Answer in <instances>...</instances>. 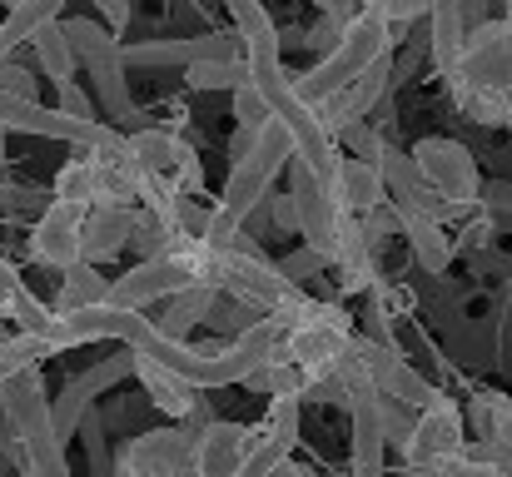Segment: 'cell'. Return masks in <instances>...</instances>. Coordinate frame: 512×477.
I'll use <instances>...</instances> for the list:
<instances>
[{"mask_svg":"<svg viewBox=\"0 0 512 477\" xmlns=\"http://www.w3.org/2000/svg\"><path fill=\"white\" fill-rule=\"evenodd\" d=\"M448 90L468 120L512 130V20H483L468 30Z\"/></svg>","mask_w":512,"mask_h":477,"instance_id":"6da1fadb","label":"cell"},{"mask_svg":"<svg viewBox=\"0 0 512 477\" xmlns=\"http://www.w3.org/2000/svg\"><path fill=\"white\" fill-rule=\"evenodd\" d=\"M383 55H393V30L363 5L348 25H343L339 45L309 70V75H289L294 80V90H299V100L304 105H324L329 95H339L348 80H358L373 60H383Z\"/></svg>","mask_w":512,"mask_h":477,"instance_id":"7a4b0ae2","label":"cell"},{"mask_svg":"<svg viewBox=\"0 0 512 477\" xmlns=\"http://www.w3.org/2000/svg\"><path fill=\"white\" fill-rule=\"evenodd\" d=\"M65 35L75 45V60L80 70L90 75L95 95H100V110L110 115L105 125H130L135 120V95H130V80H125V55H120V40L95 25V20H65Z\"/></svg>","mask_w":512,"mask_h":477,"instance_id":"3957f363","label":"cell"},{"mask_svg":"<svg viewBox=\"0 0 512 477\" xmlns=\"http://www.w3.org/2000/svg\"><path fill=\"white\" fill-rule=\"evenodd\" d=\"M289 159H294V140H289V130H284L279 120H269L264 130H254L249 155L229 164V184H224L219 209L234 214L239 224H249V214L269 199V184L289 169Z\"/></svg>","mask_w":512,"mask_h":477,"instance_id":"277c9868","label":"cell"},{"mask_svg":"<svg viewBox=\"0 0 512 477\" xmlns=\"http://www.w3.org/2000/svg\"><path fill=\"white\" fill-rule=\"evenodd\" d=\"M413 164H418V174H423V184L453 209V214H473V209H483V174H478V159L468 145H458V140H448V135H433V140H418L413 150Z\"/></svg>","mask_w":512,"mask_h":477,"instance_id":"5b68a950","label":"cell"},{"mask_svg":"<svg viewBox=\"0 0 512 477\" xmlns=\"http://www.w3.org/2000/svg\"><path fill=\"white\" fill-rule=\"evenodd\" d=\"M279 348H284V358L304 378H324V373H334L343 358L353 353V323H348V314H343L339 304H324L319 318L279 333Z\"/></svg>","mask_w":512,"mask_h":477,"instance_id":"8992f818","label":"cell"},{"mask_svg":"<svg viewBox=\"0 0 512 477\" xmlns=\"http://www.w3.org/2000/svg\"><path fill=\"white\" fill-rule=\"evenodd\" d=\"M130 155L145 179L165 184L170 194H199V184H204V164L174 130H160V125L130 130Z\"/></svg>","mask_w":512,"mask_h":477,"instance_id":"52a82bcc","label":"cell"},{"mask_svg":"<svg viewBox=\"0 0 512 477\" xmlns=\"http://www.w3.org/2000/svg\"><path fill=\"white\" fill-rule=\"evenodd\" d=\"M403 453H408V468H413V473H423V468L438 463V458H458V453H468V423H463V408H458L448 393H433V403L413 413V433H408Z\"/></svg>","mask_w":512,"mask_h":477,"instance_id":"ba28073f","label":"cell"},{"mask_svg":"<svg viewBox=\"0 0 512 477\" xmlns=\"http://www.w3.org/2000/svg\"><path fill=\"white\" fill-rule=\"evenodd\" d=\"M289 199H294V214H299V234H304V249H314L324 264H334V249H339V219L343 209L334 204L329 184H319L299 159H289Z\"/></svg>","mask_w":512,"mask_h":477,"instance_id":"9c48e42d","label":"cell"},{"mask_svg":"<svg viewBox=\"0 0 512 477\" xmlns=\"http://www.w3.org/2000/svg\"><path fill=\"white\" fill-rule=\"evenodd\" d=\"M353 358L368 368V378H373V393H383V398H393V403H403L408 413H418V408H428L433 403V383L393 348V343H378V338H353Z\"/></svg>","mask_w":512,"mask_h":477,"instance_id":"30bf717a","label":"cell"},{"mask_svg":"<svg viewBox=\"0 0 512 477\" xmlns=\"http://www.w3.org/2000/svg\"><path fill=\"white\" fill-rule=\"evenodd\" d=\"M130 373H135V358H130V353H120V358H100V363H90L85 373H75V378L60 388V398L50 403V428H55V438L70 443V438L80 433V423L90 418L95 398H100L105 388H115L120 378H130Z\"/></svg>","mask_w":512,"mask_h":477,"instance_id":"8fae6325","label":"cell"},{"mask_svg":"<svg viewBox=\"0 0 512 477\" xmlns=\"http://www.w3.org/2000/svg\"><path fill=\"white\" fill-rule=\"evenodd\" d=\"M189 468H194V428L184 423L135 438L115 458V477H184Z\"/></svg>","mask_w":512,"mask_h":477,"instance_id":"7c38bea8","label":"cell"},{"mask_svg":"<svg viewBox=\"0 0 512 477\" xmlns=\"http://www.w3.org/2000/svg\"><path fill=\"white\" fill-rule=\"evenodd\" d=\"M393 95V55H383V60H373L358 80H348L339 95H329L324 105H314L319 110V120H324V130L329 135H339L343 125H353V120H368L383 100Z\"/></svg>","mask_w":512,"mask_h":477,"instance_id":"4fadbf2b","label":"cell"},{"mask_svg":"<svg viewBox=\"0 0 512 477\" xmlns=\"http://www.w3.org/2000/svg\"><path fill=\"white\" fill-rule=\"evenodd\" d=\"M125 70L145 65V70H165V65H194V60H239L244 40L239 35H194V40H145V45H120Z\"/></svg>","mask_w":512,"mask_h":477,"instance_id":"5bb4252c","label":"cell"},{"mask_svg":"<svg viewBox=\"0 0 512 477\" xmlns=\"http://www.w3.org/2000/svg\"><path fill=\"white\" fill-rule=\"evenodd\" d=\"M80 224H85V209L50 199L45 214L35 219V229H30V259L45 264V269H60V274L70 264H80Z\"/></svg>","mask_w":512,"mask_h":477,"instance_id":"9a60e30c","label":"cell"},{"mask_svg":"<svg viewBox=\"0 0 512 477\" xmlns=\"http://www.w3.org/2000/svg\"><path fill=\"white\" fill-rule=\"evenodd\" d=\"M378 174H383V194H388V204L398 209V214H428V219H453V209L423 184V174H418V164L408 150H383L378 155Z\"/></svg>","mask_w":512,"mask_h":477,"instance_id":"2e32d148","label":"cell"},{"mask_svg":"<svg viewBox=\"0 0 512 477\" xmlns=\"http://www.w3.org/2000/svg\"><path fill=\"white\" fill-rule=\"evenodd\" d=\"M254 448V428L244 423H204L194 433V477H239Z\"/></svg>","mask_w":512,"mask_h":477,"instance_id":"e0dca14e","label":"cell"},{"mask_svg":"<svg viewBox=\"0 0 512 477\" xmlns=\"http://www.w3.org/2000/svg\"><path fill=\"white\" fill-rule=\"evenodd\" d=\"M130 229H135V209L130 204H90L85 224H80V264H105L115 254L130 249Z\"/></svg>","mask_w":512,"mask_h":477,"instance_id":"ac0fdd59","label":"cell"},{"mask_svg":"<svg viewBox=\"0 0 512 477\" xmlns=\"http://www.w3.org/2000/svg\"><path fill=\"white\" fill-rule=\"evenodd\" d=\"M135 358V378H140V388L150 393V403L165 413V418H174V423H184L189 413H194V403L204 398L189 378H179L174 368H165V363H155V358H140V353H130Z\"/></svg>","mask_w":512,"mask_h":477,"instance_id":"d6986e66","label":"cell"},{"mask_svg":"<svg viewBox=\"0 0 512 477\" xmlns=\"http://www.w3.org/2000/svg\"><path fill=\"white\" fill-rule=\"evenodd\" d=\"M329 194H334V204H339V209H348L353 219H363L368 209L388 204L378 164H368V159H348V155H339V169H334Z\"/></svg>","mask_w":512,"mask_h":477,"instance_id":"ffe728a7","label":"cell"},{"mask_svg":"<svg viewBox=\"0 0 512 477\" xmlns=\"http://www.w3.org/2000/svg\"><path fill=\"white\" fill-rule=\"evenodd\" d=\"M398 219H403V239H408L413 259H418L433 279H443L448 264H453V239H448V229H443L438 219H428V214H398Z\"/></svg>","mask_w":512,"mask_h":477,"instance_id":"44dd1931","label":"cell"},{"mask_svg":"<svg viewBox=\"0 0 512 477\" xmlns=\"http://www.w3.org/2000/svg\"><path fill=\"white\" fill-rule=\"evenodd\" d=\"M110 299V279L95 269V264H70L60 274V289H55V314H85V309H100Z\"/></svg>","mask_w":512,"mask_h":477,"instance_id":"7402d4cb","label":"cell"},{"mask_svg":"<svg viewBox=\"0 0 512 477\" xmlns=\"http://www.w3.org/2000/svg\"><path fill=\"white\" fill-rule=\"evenodd\" d=\"M30 50H35V65H40V75H45L50 85H65V80H75L80 60H75V45H70V35H65V20H50V25H40V30L30 35Z\"/></svg>","mask_w":512,"mask_h":477,"instance_id":"603a6c76","label":"cell"},{"mask_svg":"<svg viewBox=\"0 0 512 477\" xmlns=\"http://www.w3.org/2000/svg\"><path fill=\"white\" fill-rule=\"evenodd\" d=\"M55 199L60 204H75V209H90L105 199V169L95 155H80V159H65L60 174H55Z\"/></svg>","mask_w":512,"mask_h":477,"instance_id":"cb8c5ba5","label":"cell"},{"mask_svg":"<svg viewBox=\"0 0 512 477\" xmlns=\"http://www.w3.org/2000/svg\"><path fill=\"white\" fill-rule=\"evenodd\" d=\"M60 10H65V0H15L10 15L0 20V60H10L15 45H25L40 25L60 20Z\"/></svg>","mask_w":512,"mask_h":477,"instance_id":"d4e9b609","label":"cell"},{"mask_svg":"<svg viewBox=\"0 0 512 477\" xmlns=\"http://www.w3.org/2000/svg\"><path fill=\"white\" fill-rule=\"evenodd\" d=\"M244 383H249L254 393H264L269 403H279V398H304V383H309V378H304V373L284 358V348H274V353H269V358H264V363L244 378Z\"/></svg>","mask_w":512,"mask_h":477,"instance_id":"484cf974","label":"cell"},{"mask_svg":"<svg viewBox=\"0 0 512 477\" xmlns=\"http://www.w3.org/2000/svg\"><path fill=\"white\" fill-rule=\"evenodd\" d=\"M214 299H219V289H209V284H194V289H184V294L165 299V318H155V323H160V333L184 338L194 323H204V318H209Z\"/></svg>","mask_w":512,"mask_h":477,"instance_id":"4316f807","label":"cell"},{"mask_svg":"<svg viewBox=\"0 0 512 477\" xmlns=\"http://www.w3.org/2000/svg\"><path fill=\"white\" fill-rule=\"evenodd\" d=\"M0 314L15 323V333H35V338H45L50 343V328H55V309L50 304H40L25 284L15 289V294H5L0 299Z\"/></svg>","mask_w":512,"mask_h":477,"instance_id":"83f0119b","label":"cell"},{"mask_svg":"<svg viewBox=\"0 0 512 477\" xmlns=\"http://www.w3.org/2000/svg\"><path fill=\"white\" fill-rule=\"evenodd\" d=\"M184 80H189V90H239L249 80V60L244 55L239 60H194L184 70Z\"/></svg>","mask_w":512,"mask_h":477,"instance_id":"f1b7e54d","label":"cell"},{"mask_svg":"<svg viewBox=\"0 0 512 477\" xmlns=\"http://www.w3.org/2000/svg\"><path fill=\"white\" fill-rule=\"evenodd\" d=\"M299 423H304V398H279V403H269V413H264V428H259V433H264L279 453H289V458H294Z\"/></svg>","mask_w":512,"mask_h":477,"instance_id":"f546056e","label":"cell"},{"mask_svg":"<svg viewBox=\"0 0 512 477\" xmlns=\"http://www.w3.org/2000/svg\"><path fill=\"white\" fill-rule=\"evenodd\" d=\"M334 145H343V155L348 159H368V164H378V155L388 150V135H383L378 125H368V120H353V125H343L339 135H334Z\"/></svg>","mask_w":512,"mask_h":477,"instance_id":"4dcf8cb0","label":"cell"},{"mask_svg":"<svg viewBox=\"0 0 512 477\" xmlns=\"http://www.w3.org/2000/svg\"><path fill=\"white\" fill-rule=\"evenodd\" d=\"M204 323H209V328H214V333H219L224 343H234L239 333H249V328L259 323V314H249L244 304H234V299H224V294H219V299H214V309H209V318H204Z\"/></svg>","mask_w":512,"mask_h":477,"instance_id":"1f68e13d","label":"cell"},{"mask_svg":"<svg viewBox=\"0 0 512 477\" xmlns=\"http://www.w3.org/2000/svg\"><path fill=\"white\" fill-rule=\"evenodd\" d=\"M373 413H378V428H383V438H388L393 448H403V443H408V433H413V413H408L403 403L383 398V393H373Z\"/></svg>","mask_w":512,"mask_h":477,"instance_id":"d6a6232c","label":"cell"},{"mask_svg":"<svg viewBox=\"0 0 512 477\" xmlns=\"http://www.w3.org/2000/svg\"><path fill=\"white\" fill-rule=\"evenodd\" d=\"M229 100H234L239 130H264V125H269V105H264V95L254 90V80H244L239 90H229Z\"/></svg>","mask_w":512,"mask_h":477,"instance_id":"836d02e7","label":"cell"},{"mask_svg":"<svg viewBox=\"0 0 512 477\" xmlns=\"http://www.w3.org/2000/svg\"><path fill=\"white\" fill-rule=\"evenodd\" d=\"M368 10L398 35L403 25H413V20H428V0H368Z\"/></svg>","mask_w":512,"mask_h":477,"instance_id":"e575fe53","label":"cell"},{"mask_svg":"<svg viewBox=\"0 0 512 477\" xmlns=\"http://www.w3.org/2000/svg\"><path fill=\"white\" fill-rule=\"evenodd\" d=\"M324 269H329V264H324L314 249H294V254H284V259H279V274H284L294 289H304V284H309V279H319Z\"/></svg>","mask_w":512,"mask_h":477,"instance_id":"d590c367","label":"cell"},{"mask_svg":"<svg viewBox=\"0 0 512 477\" xmlns=\"http://www.w3.org/2000/svg\"><path fill=\"white\" fill-rule=\"evenodd\" d=\"M289 453H279L264 433H254V448H249V458H244V468H239V477H269L279 463H284Z\"/></svg>","mask_w":512,"mask_h":477,"instance_id":"8d00e7d4","label":"cell"},{"mask_svg":"<svg viewBox=\"0 0 512 477\" xmlns=\"http://www.w3.org/2000/svg\"><path fill=\"white\" fill-rule=\"evenodd\" d=\"M483 403H488V428H483V438H493L512 458V403L508 398H483Z\"/></svg>","mask_w":512,"mask_h":477,"instance_id":"74e56055","label":"cell"},{"mask_svg":"<svg viewBox=\"0 0 512 477\" xmlns=\"http://www.w3.org/2000/svg\"><path fill=\"white\" fill-rule=\"evenodd\" d=\"M0 95L10 100H35V75L15 60H0Z\"/></svg>","mask_w":512,"mask_h":477,"instance_id":"f35d334b","label":"cell"},{"mask_svg":"<svg viewBox=\"0 0 512 477\" xmlns=\"http://www.w3.org/2000/svg\"><path fill=\"white\" fill-rule=\"evenodd\" d=\"M55 90H60V115L85 120V125H90V120H100V115H95V105H90V95H85L75 80H65V85H55Z\"/></svg>","mask_w":512,"mask_h":477,"instance_id":"ab89813d","label":"cell"},{"mask_svg":"<svg viewBox=\"0 0 512 477\" xmlns=\"http://www.w3.org/2000/svg\"><path fill=\"white\" fill-rule=\"evenodd\" d=\"M339 35H343V20H329V15H324L314 30H304V45H309V50H319V60H324V55L339 45Z\"/></svg>","mask_w":512,"mask_h":477,"instance_id":"60d3db41","label":"cell"},{"mask_svg":"<svg viewBox=\"0 0 512 477\" xmlns=\"http://www.w3.org/2000/svg\"><path fill=\"white\" fill-rule=\"evenodd\" d=\"M483 209H493V214H512V184L508 179L483 184Z\"/></svg>","mask_w":512,"mask_h":477,"instance_id":"b9f144b4","label":"cell"},{"mask_svg":"<svg viewBox=\"0 0 512 477\" xmlns=\"http://www.w3.org/2000/svg\"><path fill=\"white\" fill-rule=\"evenodd\" d=\"M95 10L110 20V35H120L125 20H130V0H95Z\"/></svg>","mask_w":512,"mask_h":477,"instance_id":"7bdbcfd3","label":"cell"},{"mask_svg":"<svg viewBox=\"0 0 512 477\" xmlns=\"http://www.w3.org/2000/svg\"><path fill=\"white\" fill-rule=\"evenodd\" d=\"M319 10H324L329 20H343V25H348V20L363 10V0H319Z\"/></svg>","mask_w":512,"mask_h":477,"instance_id":"ee69618b","label":"cell"},{"mask_svg":"<svg viewBox=\"0 0 512 477\" xmlns=\"http://www.w3.org/2000/svg\"><path fill=\"white\" fill-rule=\"evenodd\" d=\"M269 209H274L279 229H299V214H294V199H289V194H274V199H269Z\"/></svg>","mask_w":512,"mask_h":477,"instance_id":"f6af8a7d","label":"cell"},{"mask_svg":"<svg viewBox=\"0 0 512 477\" xmlns=\"http://www.w3.org/2000/svg\"><path fill=\"white\" fill-rule=\"evenodd\" d=\"M0 453L20 468V438H15V428H10V418H5V408H0Z\"/></svg>","mask_w":512,"mask_h":477,"instance_id":"bcb514c9","label":"cell"},{"mask_svg":"<svg viewBox=\"0 0 512 477\" xmlns=\"http://www.w3.org/2000/svg\"><path fill=\"white\" fill-rule=\"evenodd\" d=\"M20 284H25V279L15 274V264H5V259H0V299H5V294H15Z\"/></svg>","mask_w":512,"mask_h":477,"instance_id":"7dc6e473","label":"cell"},{"mask_svg":"<svg viewBox=\"0 0 512 477\" xmlns=\"http://www.w3.org/2000/svg\"><path fill=\"white\" fill-rule=\"evenodd\" d=\"M269 477H309V473H304V468H299L294 458H284V463H279V468H274Z\"/></svg>","mask_w":512,"mask_h":477,"instance_id":"c3c4849f","label":"cell"},{"mask_svg":"<svg viewBox=\"0 0 512 477\" xmlns=\"http://www.w3.org/2000/svg\"><path fill=\"white\" fill-rule=\"evenodd\" d=\"M0 164H5V125H0Z\"/></svg>","mask_w":512,"mask_h":477,"instance_id":"681fc988","label":"cell"},{"mask_svg":"<svg viewBox=\"0 0 512 477\" xmlns=\"http://www.w3.org/2000/svg\"><path fill=\"white\" fill-rule=\"evenodd\" d=\"M5 5H15V0H5Z\"/></svg>","mask_w":512,"mask_h":477,"instance_id":"f907efd6","label":"cell"},{"mask_svg":"<svg viewBox=\"0 0 512 477\" xmlns=\"http://www.w3.org/2000/svg\"><path fill=\"white\" fill-rule=\"evenodd\" d=\"M363 5H368V0H363Z\"/></svg>","mask_w":512,"mask_h":477,"instance_id":"816d5d0a","label":"cell"}]
</instances>
